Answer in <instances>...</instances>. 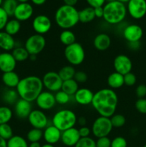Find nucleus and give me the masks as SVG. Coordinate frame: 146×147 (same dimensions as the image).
Returning a JSON list of instances; mask_svg holds the SVG:
<instances>
[{"instance_id":"1","label":"nucleus","mask_w":146,"mask_h":147,"mask_svg":"<svg viewBox=\"0 0 146 147\" xmlns=\"http://www.w3.org/2000/svg\"><path fill=\"white\" fill-rule=\"evenodd\" d=\"M92 106L100 116L110 118L115 113L118 96L111 88H102L94 93Z\"/></svg>"},{"instance_id":"2","label":"nucleus","mask_w":146,"mask_h":147,"mask_svg":"<svg viewBox=\"0 0 146 147\" xmlns=\"http://www.w3.org/2000/svg\"><path fill=\"white\" fill-rule=\"evenodd\" d=\"M42 80L37 76H28L20 79L16 88L19 98L32 103L43 91Z\"/></svg>"},{"instance_id":"3","label":"nucleus","mask_w":146,"mask_h":147,"mask_svg":"<svg viewBox=\"0 0 146 147\" xmlns=\"http://www.w3.org/2000/svg\"><path fill=\"white\" fill-rule=\"evenodd\" d=\"M54 20L59 27L62 30H70L77 25L79 20V11L74 7L62 5L54 14Z\"/></svg>"},{"instance_id":"4","label":"nucleus","mask_w":146,"mask_h":147,"mask_svg":"<svg viewBox=\"0 0 146 147\" xmlns=\"http://www.w3.org/2000/svg\"><path fill=\"white\" fill-rule=\"evenodd\" d=\"M104 21L110 24H118L125 19L127 15V7L118 1L108 2L103 6Z\"/></svg>"},{"instance_id":"5","label":"nucleus","mask_w":146,"mask_h":147,"mask_svg":"<svg viewBox=\"0 0 146 147\" xmlns=\"http://www.w3.org/2000/svg\"><path fill=\"white\" fill-rule=\"evenodd\" d=\"M77 121L76 113L70 109H62L54 113L52 119L53 126L62 132L74 127Z\"/></svg>"},{"instance_id":"6","label":"nucleus","mask_w":146,"mask_h":147,"mask_svg":"<svg viewBox=\"0 0 146 147\" xmlns=\"http://www.w3.org/2000/svg\"><path fill=\"white\" fill-rule=\"evenodd\" d=\"M64 55L67 61L72 66L81 65L85 59V51L81 44L74 42L66 46L64 50Z\"/></svg>"},{"instance_id":"7","label":"nucleus","mask_w":146,"mask_h":147,"mask_svg":"<svg viewBox=\"0 0 146 147\" xmlns=\"http://www.w3.org/2000/svg\"><path fill=\"white\" fill-rule=\"evenodd\" d=\"M113 129V126L110 118L100 116L93 122L91 131L92 134L98 139L108 136Z\"/></svg>"},{"instance_id":"8","label":"nucleus","mask_w":146,"mask_h":147,"mask_svg":"<svg viewBox=\"0 0 146 147\" xmlns=\"http://www.w3.org/2000/svg\"><path fill=\"white\" fill-rule=\"evenodd\" d=\"M46 46V39L44 35L34 34L26 40L24 47L30 55H37L44 50Z\"/></svg>"},{"instance_id":"9","label":"nucleus","mask_w":146,"mask_h":147,"mask_svg":"<svg viewBox=\"0 0 146 147\" xmlns=\"http://www.w3.org/2000/svg\"><path fill=\"white\" fill-rule=\"evenodd\" d=\"M42 80L43 86L48 91L56 93L62 89L63 80L57 72H47L44 75Z\"/></svg>"},{"instance_id":"10","label":"nucleus","mask_w":146,"mask_h":147,"mask_svg":"<svg viewBox=\"0 0 146 147\" xmlns=\"http://www.w3.org/2000/svg\"><path fill=\"white\" fill-rule=\"evenodd\" d=\"M127 11L135 20L143 18L146 14V0H130L127 4Z\"/></svg>"},{"instance_id":"11","label":"nucleus","mask_w":146,"mask_h":147,"mask_svg":"<svg viewBox=\"0 0 146 147\" xmlns=\"http://www.w3.org/2000/svg\"><path fill=\"white\" fill-rule=\"evenodd\" d=\"M27 119L32 128L42 130L49 126V121L47 115L44 113V111L40 109H33Z\"/></svg>"},{"instance_id":"12","label":"nucleus","mask_w":146,"mask_h":147,"mask_svg":"<svg viewBox=\"0 0 146 147\" xmlns=\"http://www.w3.org/2000/svg\"><path fill=\"white\" fill-rule=\"evenodd\" d=\"M113 67L117 73L125 76L130 73L133 68V63L130 57L125 55H118L113 61Z\"/></svg>"},{"instance_id":"13","label":"nucleus","mask_w":146,"mask_h":147,"mask_svg":"<svg viewBox=\"0 0 146 147\" xmlns=\"http://www.w3.org/2000/svg\"><path fill=\"white\" fill-rule=\"evenodd\" d=\"M35 103L37 107L42 111L51 110L57 103L54 94L48 90L42 92L35 100Z\"/></svg>"},{"instance_id":"14","label":"nucleus","mask_w":146,"mask_h":147,"mask_svg":"<svg viewBox=\"0 0 146 147\" xmlns=\"http://www.w3.org/2000/svg\"><path fill=\"white\" fill-rule=\"evenodd\" d=\"M32 28L37 34L44 35L51 30V20L44 14L36 16L32 21Z\"/></svg>"},{"instance_id":"15","label":"nucleus","mask_w":146,"mask_h":147,"mask_svg":"<svg viewBox=\"0 0 146 147\" xmlns=\"http://www.w3.org/2000/svg\"><path fill=\"white\" fill-rule=\"evenodd\" d=\"M123 37L128 43L140 42L143 36V30L140 25L131 24L126 26L123 32Z\"/></svg>"},{"instance_id":"16","label":"nucleus","mask_w":146,"mask_h":147,"mask_svg":"<svg viewBox=\"0 0 146 147\" xmlns=\"http://www.w3.org/2000/svg\"><path fill=\"white\" fill-rule=\"evenodd\" d=\"M34 8L28 2L19 3L14 11V19L19 22H25L29 20L33 15Z\"/></svg>"},{"instance_id":"17","label":"nucleus","mask_w":146,"mask_h":147,"mask_svg":"<svg viewBox=\"0 0 146 147\" xmlns=\"http://www.w3.org/2000/svg\"><path fill=\"white\" fill-rule=\"evenodd\" d=\"M17 62L9 52H3L0 55V71L3 73L14 71Z\"/></svg>"},{"instance_id":"18","label":"nucleus","mask_w":146,"mask_h":147,"mask_svg":"<svg viewBox=\"0 0 146 147\" xmlns=\"http://www.w3.org/2000/svg\"><path fill=\"white\" fill-rule=\"evenodd\" d=\"M80 138L78 129L73 127L62 132L61 142L64 146L72 147L75 146Z\"/></svg>"},{"instance_id":"19","label":"nucleus","mask_w":146,"mask_h":147,"mask_svg":"<svg viewBox=\"0 0 146 147\" xmlns=\"http://www.w3.org/2000/svg\"><path fill=\"white\" fill-rule=\"evenodd\" d=\"M32 105L24 99L19 98L14 104V113L20 119H26L32 111Z\"/></svg>"},{"instance_id":"20","label":"nucleus","mask_w":146,"mask_h":147,"mask_svg":"<svg viewBox=\"0 0 146 147\" xmlns=\"http://www.w3.org/2000/svg\"><path fill=\"white\" fill-rule=\"evenodd\" d=\"M61 131L52 124L49 125L43 131V138L47 144L54 145L61 141Z\"/></svg>"},{"instance_id":"21","label":"nucleus","mask_w":146,"mask_h":147,"mask_svg":"<svg viewBox=\"0 0 146 147\" xmlns=\"http://www.w3.org/2000/svg\"><path fill=\"white\" fill-rule=\"evenodd\" d=\"M94 93L90 89L87 88H81L74 95V100L78 104L82 106H87L92 103Z\"/></svg>"},{"instance_id":"22","label":"nucleus","mask_w":146,"mask_h":147,"mask_svg":"<svg viewBox=\"0 0 146 147\" xmlns=\"http://www.w3.org/2000/svg\"><path fill=\"white\" fill-rule=\"evenodd\" d=\"M93 45L99 51H105L111 45V38L106 33H100L94 38Z\"/></svg>"},{"instance_id":"23","label":"nucleus","mask_w":146,"mask_h":147,"mask_svg":"<svg viewBox=\"0 0 146 147\" xmlns=\"http://www.w3.org/2000/svg\"><path fill=\"white\" fill-rule=\"evenodd\" d=\"M16 47L14 37L4 31H0V50L4 52L12 51Z\"/></svg>"},{"instance_id":"24","label":"nucleus","mask_w":146,"mask_h":147,"mask_svg":"<svg viewBox=\"0 0 146 147\" xmlns=\"http://www.w3.org/2000/svg\"><path fill=\"white\" fill-rule=\"evenodd\" d=\"M1 80L7 88L15 89L19 83L20 78L16 72L11 71L3 73Z\"/></svg>"},{"instance_id":"25","label":"nucleus","mask_w":146,"mask_h":147,"mask_svg":"<svg viewBox=\"0 0 146 147\" xmlns=\"http://www.w3.org/2000/svg\"><path fill=\"white\" fill-rule=\"evenodd\" d=\"M107 82L110 88L113 89V90L120 88L125 85L124 76L115 71L109 75Z\"/></svg>"},{"instance_id":"26","label":"nucleus","mask_w":146,"mask_h":147,"mask_svg":"<svg viewBox=\"0 0 146 147\" xmlns=\"http://www.w3.org/2000/svg\"><path fill=\"white\" fill-rule=\"evenodd\" d=\"M94 9L90 7H85L79 11V20L82 23H89L94 20Z\"/></svg>"},{"instance_id":"27","label":"nucleus","mask_w":146,"mask_h":147,"mask_svg":"<svg viewBox=\"0 0 146 147\" xmlns=\"http://www.w3.org/2000/svg\"><path fill=\"white\" fill-rule=\"evenodd\" d=\"M79 88V83L73 78L63 81L61 90L67 93L69 96H72L75 94Z\"/></svg>"},{"instance_id":"28","label":"nucleus","mask_w":146,"mask_h":147,"mask_svg":"<svg viewBox=\"0 0 146 147\" xmlns=\"http://www.w3.org/2000/svg\"><path fill=\"white\" fill-rule=\"evenodd\" d=\"M18 93L14 88H7L3 93L2 99L6 103L9 105H14L19 100Z\"/></svg>"},{"instance_id":"29","label":"nucleus","mask_w":146,"mask_h":147,"mask_svg":"<svg viewBox=\"0 0 146 147\" xmlns=\"http://www.w3.org/2000/svg\"><path fill=\"white\" fill-rule=\"evenodd\" d=\"M20 30H21V22L16 19L9 20L4 27V32L13 37L18 34Z\"/></svg>"},{"instance_id":"30","label":"nucleus","mask_w":146,"mask_h":147,"mask_svg":"<svg viewBox=\"0 0 146 147\" xmlns=\"http://www.w3.org/2000/svg\"><path fill=\"white\" fill-rule=\"evenodd\" d=\"M59 38L60 41L65 46L70 45L76 41L75 34L70 30H63L60 32Z\"/></svg>"},{"instance_id":"31","label":"nucleus","mask_w":146,"mask_h":147,"mask_svg":"<svg viewBox=\"0 0 146 147\" xmlns=\"http://www.w3.org/2000/svg\"><path fill=\"white\" fill-rule=\"evenodd\" d=\"M11 54H12L13 57H14L16 61L20 62V63L27 60V59L29 58L30 56V55L29 54V53L27 52V50H26L25 47H21V46L16 47L15 48L12 50Z\"/></svg>"},{"instance_id":"32","label":"nucleus","mask_w":146,"mask_h":147,"mask_svg":"<svg viewBox=\"0 0 146 147\" xmlns=\"http://www.w3.org/2000/svg\"><path fill=\"white\" fill-rule=\"evenodd\" d=\"M75 73L76 70L74 69V66L71 65L64 66L58 72L59 76H60V78H61L63 81L74 78Z\"/></svg>"},{"instance_id":"33","label":"nucleus","mask_w":146,"mask_h":147,"mask_svg":"<svg viewBox=\"0 0 146 147\" xmlns=\"http://www.w3.org/2000/svg\"><path fill=\"white\" fill-rule=\"evenodd\" d=\"M7 147H29L27 141L19 135H14L7 141Z\"/></svg>"},{"instance_id":"34","label":"nucleus","mask_w":146,"mask_h":147,"mask_svg":"<svg viewBox=\"0 0 146 147\" xmlns=\"http://www.w3.org/2000/svg\"><path fill=\"white\" fill-rule=\"evenodd\" d=\"M13 116V112L9 107L6 106H0V125L8 123Z\"/></svg>"},{"instance_id":"35","label":"nucleus","mask_w":146,"mask_h":147,"mask_svg":"<svg viewBox=\"0 0 146 147\" xmlns=\"http://www.w3.org/2000/svg\"><path fill=\"white\" fill-rule=\"evenodd\" d=\"M43 138V131L41 129L32 128L28 131L27 134V139L30 143L31 142H40Z\"/></svg>"},{"instance_id":"36","label":"nucleus","mask_w":146,"mask_h":147,"mask_svg":"<svg viewBox=\"0 0 146 147\" xmlns=\"http://www.w3.org/2000/svg\"><path fill=\"white\" fill-rule=\"evenodd\" d=\"M18 4L19 3L17 0H4L3 1L1 7L7 12L9 17H11V16H14V11Z\"/></svg>"},{"instance_id":"37","label":"nucleus","mask_w":146,"mask_h":147,"mask_svg":"<svg viewBox=\"0 0 146 147\" xmlns=\"http://www.w3.org/2000/svg\"><path fill=\"white\" fill-rule=\"evenodd\" d=\"M14 136L13 129L9 123H4L0 125V137L8 141Z\"/></svg>"},{"instance_id":"38","label":"nucleus","mask_w":146,"mask_h":147,"mask_svg":"<svg viewBox=\"0 0 146 147\" xmlns=\"http://www.w3.org/2000/svg\"><path fill=\"white\" fill-rule=\"evenodd\" d=\"M110 119L113 128H117V129L121 128L124 126L126 123L125 117L123 114H120V113H117V114L115 113Z\"/></svg>"},{"instance_id":"39","label":"nucleus","mask_w":146,"mask_h":147,"mask_svg":"<svg viewBox=\"0 0 146 147\" xmlns=\"http://www.w3.org/2000/svg\"><path fill=\"white\" fill-rule=\"evenodd\" d=\"M54 97H55L56 103L60 105L67 104L70 100V96H69L67 93L62 90L56 92V93L54 94Z\"/></svg>"},{"instance_id":"40","label":"nucleus","mask_w":146,"mask_h":147,"mask_svg":"<svg viewBox=\"0 0 146 147\" xmlns=\"http://www.w3.org/2000/svg\"><path fill=\"white\" fill-rule=\"evenodd\" d=\"M74 147H96V141L91 137L80 138Z\"/></svg>"},{"instance_id":"41","label":"nucleus","mask_w":146,"mask_h":147,"mask_svg":"<svg viewBox=\"0 0 146 147\" xmlns=\"http://www.w3.org/2000/svg\"><path fill=\"white\" fill-rule=\"evenodd\" d=\"M135 107L139 113L146 114V98H138L135 103Z\"/></svg>"},{"instance_id":"42","label":"nucleus","mask_w":146,"mask_h":147,"mask_svg":"<svg viewBox=\"0 0 146 147\" xmlns=\"http://www.w3.org/2000/svg\"><path fill=\"white\" fill-rule=\"evenodd\" d=\"M136 82H137V77L132 72L124 76V84L127 86L130 87V86H135Z\"/></svg>"},{"instance_id":"43","label":"nucleus","mask_w":146,"mask_h":147,"mask_svg":"<svg viewBox=\"0 0 146 147\" xmlns=\"http://www.w3.org/2000/svg\"><path fill=\"white\" fill-rule=\"evenodd\" d=\"M110 147H127V140L123 136H117L111 141Z\"/></svg>"},{"instance_id":"44","label":"nucleus","mask_w":146,"mask_h":147,"mask_svg":"<svg viewBox=\"0 0 146 147\" xmlns=\"http://www.w3.org/2000/svg\"><path fill=\"white\" fill-rule=\"evenodd\" d=\"M9 21V15L7 14L4 9L0 7V31L4 30L7 22Z\"/></svg>"},{"instance_id":"45","label":"nucleus","mask_w":146,"mask_h":147,"mask_svg":"<svg viewBox=\"0 0 146 147\" xmlns=\"http://www.w3.org/2000/svg\"><path fill=\"white\" fill-rule=\"evenodd\" d=\"M111 140L108 136L98 138L96 141V147H110Z\"/></svg>"},{"instance_id":"46","label":"nucleus","mask_w":146,"mask_h":147,"mask_svg":"<svg viewBox=\"0 0 146 147\" xmlns=\"http://www.w3.org/2000/svg\"><path fill=\"white\" fill-rule=\"evenodd\" d=\"M87 75L84 71H76L75 75L74 76V79L78 83H84L87 80Z\"/></svg>"},{"instance_id":"47","label":"nucleus","mask_w":146,"mask_h":147,"mask_svg":"<svg viewBox=\"0 0 146 147\" xmlns=\"http://www.w3.org/2000/svg\"><path fill=\"white\" fill-rule=\"evenodd\" d=\"M135 94L138 98H143L146 96V86L140 84L136 88Z\"/></svg>"},{"instance_id":"48","label":"nucleus","mask_w":146,"mask_h":147,"mask_svg":"<svg viewBox=\"0 0 146 147\" xmlns=\"http://www.w3.org/2000/svg\"><path fill=\"white\" fill-rule=\"evenodd\" d=\"M87 4L92 8H96L99 7H103L105 4V0H86Z\"/></svg>"},{"instance_id":"49","label":"nucleus","mask_w":146,"mask_h":147,"mask_svg":"<svg viewBox=\"0 0 146 147\" xmlns=\"http://www.w3.org/2000/svg\"><path fill=\"white\" fill-rule=\"evenodd\" d=\"M78 130H79V134H80V136L81 138L89 137L90 134H91L92 132L91 129L86 126H81Z\"/></svg>"},{"instance_id":"50","label":"nucleus","mask_w":146,"mask_h":147,"mask_svg":"<svg viewBox=\"0 0 146 147\" xmlns=\"http://www.w3.org/2000/svg\"><path fill=\"white\" fill-rule=\"evenodd\" d=\"M94 11L95 17H97V18H102V17H103V14H104L103 7H99L94 8Z\"/></svg>"},{"instance_id":"51","label":"nucleus","mask_w":146,"mask_h":147,"mask_svg":"<svg viewBox=\"0 0 146 147\" xmlns=\"http://www.w3.org/2000/svg\"><path fill=\"white\" fill-rule=\"evenodd\" d=\"M77 123H78V124L80 125V127H81V126H84L86 125V123H87V120H86V119L84 116H80L79 119H77Z\"/></svg>"},{"instance_id":"52","label":"nucleus","mask_w":146,"mask_h":147,"mask_svg":"<svg viewBox=\"0 0 146 147\" xmlns=\"http://www.w3.org/2000/svg\"><path fill=\"white\" fill-rule=\"evenodd\" d=\"M64 4L68 6H72V7H74L76 4L77 3L78 0H63Z\"/></svg>"},{"instance_id":"53","label":"nucleus","mask_w":146,"mask_h":147,"mask_svg":"<svg viewBox=\"0 0 146 147\" xmlns=\"http://www.w3.org/2000/svg\"><path fill=\"white\" fill-rule=\"evenodd\" d=\"M46 1H47V0H31V2L37 6L43 5V4L46 2Z\"/></svg>"},{"instance_id":"54","label":"nucleus","mask_w":146,"mask_h":147,"mask_svg":"<svg viewBox=\"0 0 146 147\" xmlns=\"http://www.w3.org/2000/svg\"><path fill=\"white\" fill-rule=\"evenodd\" d=\"M0 147H7V141L0 137Z\"/></svg>"},{"instance_id":"55","label":"nucleus","mask_w":146,"mask_h":147,"mask_svg":"<svg viewBox=\"0 0 146 147\" xmlns=\"http://www.w3.org/2000/svg\"><path fill=\"white\" fill-rule=\"evenodd\" d=\"M29 147H42L40 142H31L29 145Z\"/></svg>"},{"instance_id":"56","label":"nucleus","mask_w":146,"mask_h":147,"mask_svg":"<svg viewBox=\"0 0 146 147\" xmlns=\"http://www.w3.org/2000/svg\"><path fill=\"white\" fill-rule=\"evenodd\" d=\"M42 147H54V146L52 144H50L46 143L42 145Z\"/></svg>"},{"instance_id":"57","label":"nucleus","mask_w":146,"mask_h":147,"mask_svg":"<svg viewBox=\"0 0 146 147\" xmlns=\"http://www.w3.org/2000/svg\"><path fill=\"white\" fill-rule=\"evenodd\" d=\"M29 59L31 60H33V61H34V60H35L36 59H37V55H30Z\"/></svg>"},{"instance_id":"58","label":"nucleus","mask_w":146,"mask_h":147,"mask_svg":"<svg viewBox=\"0 0 146 147\" xmlns=\"http://www.w3.org/2000/svg\"><path fill=\"white\" fill-rule=\"evenodd\" d=\"M116 1H120V2L123 3V4H125V3H127V2H128L130 0H116Z\"/></svg>"},{"instance_id":"59","label":"nucleus","mask_w":146,"mask_h":147,"mask_svg":"<svg viewBox=\"0 0 146 147\" xmlns=\"http://www.w3.org/2000/svg\"><path fill=\"white\" fill-rule=\"evenodd\" d=\"M18 3H26L29 1V0H17Z\"/></svg>"},{"instance_id":"60","label":"nucleus","mask_w":146,"mask_h":147,"mask_svg":"<svg viewBox=\"0 0 146 147\" xmlns=\"http://www.w3.org/2000/svg\"><path fill=\"white\" fill-rule=\"evenodd\" d=\"M115 1V0H105V1L107 3H108V2H112V1Z\"/></svg>"},{"instance_id":"61","label":"nucleus","mask_w":146,"mask_h":147,"mask_svg":"<svg viewBox=\"0 0 146 147\" xmlns=\"http://www.w3.org/2000/svg\"><path fill=\"white\" fill-rule=\"evenodd\" d=\"M3 1H4V0H0V7H1V5H2Z\"/></svg>"},{"instance_id":"62","label":"nucleus","mask_w":146,"mask_h":147,"mask_svg":"<svg viewBox=\"0 0 146 147\" xmlns=\"http://www.w3.org/2000/svg\"><path fill=\"white\" fill-rule=\"evenodd\" d=\"M143 147H146V144L144 145V146H143Z\"/></svg>"},{"instance_id":"63","label":"nucleus","mask_w":146,"mask_h":147,"mask_svg":"<svg viewBox=\"0 0 146 147\" xmlns=\"http://www.w3.org/2000/svg\"><path fill=\"white\" fill-rule=\"evenodd\" d=\"M1 50H0V55H1Z\"/></svg>"}]
</instances>
